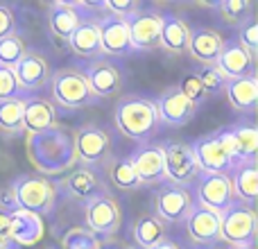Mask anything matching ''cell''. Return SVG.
Here are the masks:
<instances>
[{
    "label": "cell",
    "instance_id": "cell-3",
    "mask_svg": "<svg viewBox=\"0 0 258 249\" xmlns=\"http://www.w3.org/2000/svg\"><path fill=\"white\" fill-rule=\"evenodd\" d=\"M9 197L16 209L45 218L54 211L57 204V186L41 174H21L9 186Z\"/></svg>",
    "mask_w": 258,
    "mask_h": 249
},
{
    "label": "cell",
    "instance_id": "cell-2",
    "mask_svg": "<svg viewBox=\"0 0 258 249\" xmlns=\"http://www.w3.org/2000/svg\"><path fill=\"white\" fill-rule=\"evenodd\" d=\"M113 122L122 136L145 143L159 132V113L154 100L141 95H127L113 109Z\"/></svg>",
    "mask_w": 258,
    "mask_h": 249
},
{
    "label": "cell",
    "instance_id": "cell-46",
    "mask_svg": "<svg viewBox=\"0 0 258 249\" xmlns=\"http://www.w3.org/2000/svg\"><path fill=\"white\" fill-rule=\"evenodd\" d=\"M48 249H54V247H48Z\"/></svg>",
    "mask_w": 258,
    "mask_h": 249
},
{
    "label": "cell",
    "instance_id": "cell-6",
    "mask_svg": "<svg viewBox=\"0 0 258 249\" xmlns=\"http://www.w3.org/2000/svg\"><path fill=\"white\" fill-rule=\"evenodd\" d=\"M220 240L231 247H254L256 242V211L242 202H233L220 213Z\"/></svg>",
    "mask_w": 258,
    "mask_h": 249
},
{
    "label": "cell",
    "instance_id": "cell-4",
    "mask_svg": "<svg viewBox=\"0 0 258 249\" xmlns=\"http://www.w3.org/2000/svg\"><path fill=\"white\" fill-rule=\"evenodd\" d=\"M50 95H52L54 104L61 109H84L98 102L93 91L89 89L84 75L77 68H61L50 75Z\"/></svg>",
    "mask_w": 258,
    "mask_h": 249
},
{
    "label": "cell",
    "instance_id": "cell-5",
    "mask_svg": "<svg viewBox=\"0 0 258 249\" xmlns=\"http://www.w3.org/2000/svg\"><path fill=\"white\" fill-rule=\"evenodd\" d=\"M192 154L200 165V172H213V174H229L233 165L238 163L233 159L231 145L224 132H213L197 138L192 143Z\"/></svg>",
    "mask_w": 258,
    "mask_h": 249
},
{
    "label": "cell",
    "instance_id": "cell-12",
    "mask_svg": "<svg viewBox=\"0 0 258 249\" xmlns=\"http://www.w3.org/2000/svg\"><path fill=\"white\" fill-rule=\"evenodd\" d=\"M129 41L134 50H156L161 48V14L156 9H138L125 18Z\"/></svg>",
    "mask_w": 258,
    "mask_h": 249
},
{
    "label": "cell",
    "instance_id": "cell-32",
    "mask_svg": "<svg viewBox=\"0 0 258 249\" xmlns=\"http://www.w3.org/2000/svg\"><path fill=\"white\" fill-rule=\"evenodd\" d=\"M107 177L118 191L129 193V191H138V188H143L141 181H138V177H136V172H134V165H132V161H129V156L109 161Z\"/></svg>",
    "mask_w": 258,
    "mask_h": 249
},
{
    "label": "cell",
    "instance_id": "cell-26",
    "mask_svg": "<svg viewBox=\"0 0 258 249\" xmlns=\"http://www.w3.org/2000/svg\"><path fill=\"white\" fill-rule=\"evenodd\" d=\"M227 100L238 113H251L258 104V82L256 75L240 80H224Z\"/></svg>",
    "mask_w": 258,
    "mask_h": 249
},
{
    "label": "cell",
    "instance_id": "cell-40",
    "mask_svg": "<svg viewBox=\"0 0 258 249\" xmlns=\"http://www.w3.org/2000/svg\"><path fill=\"white\" fill-rule=\"evenodd\" d=\"M100 7L104 9L107 14H111V16H118V18H129L132 14H136L138 9H141V3L138 0H125V3H116V0H107V3H102Z\"/></svg>",
    "mask_w": 258,
    "mask_h": 249
},
{
    "label": "cell",
    "instance_id": "cell-45",
    "mask_svg": "<svg viewBox=\"0 0 258 249\" xmlns=\"http://www.w3.org/2000/svg\"><path fill=\"white\" fill-rule=\"evenodd\" d=\"M120 249H132V247H120Z\"/></svg>",
    "mask_w": 258,
    "mask_h": 249
},
{
    "label": "cell",
    "instance_id": "cell-37",
    "mask_svg": "<svg viewBox=\"0 0 258 249\" xmlns=\"http://www.w3.org/2000/svg\"><path fill=\"white\" fill-rule=\"evenodd\" d=\"M238 43H240L251 57H256V52H258V23H256L254 14H251L245 23L238 25Z\"/></svg>",
    "mask_w": 258,
    "mask_h": 249
},
{
    "label": "cell",
    "instance_id": "cell-28",
    "mask_svg": "<svg viewBox=\"0 0 258 249\" xmlns=\"http://www.w3.org/2000/svg\"><path fill=\"white\" fill-rule=\"evenodd\" d=\"M236 202H242L245 206L254 209V202L258 197V168L256 163H236L229 172Z\"/></svg>",
    "mask_w": 258,
    "mask_h": 249
},
{
    "label": "cell",
    "instance_id": "cell-22",
    "mask_svg": "<svg viewBox=\"0 0 258 249\" xmlns=\"http://www.w3.org/2000/svg\"><path fill=\"white\" fill-rule=\"evenodd\" d=\"M222 48H224V39L220 32L211 30V27H195V30H190V41H188L186 52L195 61L204 64V66H215Z\"/></svg>",
    "mask_w": 258,
    "mask_h": 249
},
{
    "label": "cell",
    "instance_id": "cell-36",
    "mask_svg": "<svg viewBox=\"0 0 258 249\" xmlns=\"http://www.w3.org/2000/svg\"><path fill=\"white\" fill-rule=\"evenodd\" d=\"M177 89L181 91V95L188 100V102H192L195 107H200V104H204L206 100H209V95H206V91H204V86H202V82H200V77H197V73L195 75H186L181 82L177 84Z\"/></svg>",
    "mask_w": 258,
    "mask_h": 249
},
{
    "label": "cell",
    "instance_id": "cell-15",
    "mask_svg": "<svg viewBox=\"0 0 258 249\" xmlns=\"http://www.w3.org/2000/svg\"><path fill=\"white\" fill-rule=\"evenodd\" d=\"M100 32V43H102V54H111V57H127L134 52L132 41H129V30L125 18L104 14L95 21Z\"/></svg>",
    "mask_w": 258,
    "mask_h": 249
},
{
    "label": "cell",
    "instance_id": "cell-7",
    "mask_svg": "<svg viewBox=\"0 0 258 249\" xmlns=\"http://www.w3.org/2000/svg\"><path fill=\"white\" fill-rule=\"evenodd\" d=\"M163 152V168H165V181L174 186L188 188L200 177V165L195 161L190 143L186 141H165L161 143Z\"/></svg>",
    "mask_w": 258,
    "mask_h": 249
},
{
    "label": "cell",
    "instance_id": "cell-25",
    "mask_svg": "<svg viewBox=\"0 0 258 249\" xmlns=\"http://www.w3.org/2000/svg\"><path fill=\"white\" fill-rule=\"evenodd\" d=\"M82 21H84V16L80 14V5L52 3L50 9H48V27L57 39L68 41Z\"/></svg>",
    "mask_w": 258,
    "mask_h": 249
},
{
    "label": "cell",
    "instance_id": "cell-19",
    "mask_svg": "<svg viewBox=\"0 0 258 249\" xmlns=\"http://www.w3.org/2000/svg\"><path fill=\"white\" fill-rule=\"evenodd\" d=\"M134 165L141 186H156L165 181V168H163V152L161 145H143L129 156Z\"/></svg>",
    "mask_w": 258,
    "mask_h": 249
},
{
    "label": "cell",
    "instance_id": "cell-31",
    "mask_svg": "<svg viewBox=\"0 0 258 249\" xmlns=\"http://www.w3.org/2000/svg\"><path fill=\"white\" fill-rule=\"evenodd\" d=\"M23 98L3 100L0 102V136H18L23 134Z\"/></svg>",
    "mask_w": 258,
    "mask_h": 249
},
{
    "label": "cell",
    "instance_id": "cell-9",
    "mask_svg": "<svg viewBox=\"0 0 258 249\" xmlns=\"http://www.w3.org/2000/svg\"><path fill=\"white\" fill-rule=\"evenodd\" d=\"M75 150H77V161L84 163V168H91V165L95 168V165H104L111 161L109 134L95 122H89L77 129Z\"/></svg>",
    "mask_w": 258,
    "mask_h": 249
},
{
    "label": "cell",
    "instance_id": "cell-13",
    "mask_svg": "<svg viewBox=\"0 0 258 249\" xmlns=\"http://www.w3.org/2000/svg\"><path fill=\"white\" fill-rule=\"evenodd\" d=\"M80 73L84 75L86 84H89V89L93 91L95 98L109 100V98L120 93V89H122L120 68L113 66L111 61H107V59H93V61L86 64Z\"/></svg>",
    "mask_w": 258,
    "mask_h": 249
},
{
    "label": "cell",
    "instance_id": "cell-24",
    "mask_svg": "<svg viewBox=\"0 0 258 249\" xmlns=\"http://www.w3.org/2000/svg\"><path fill=\"white\" fill-rule=\"evenodd\" d=\"M190 25L174 14H161V48L170 54H186Z\"/></svg>",
    "mask_w": 258,
    "mask_h": 249
},
{
    "label": "cell",
    "instance_id": "cell-35",
    "mask_svg": "<svg viewBox=\"0 0 258 249\" xmlns=\"http://www.w3.org/2000/svg\"><path fill=\"white\" fill-rule=\"evenodd\" d=\"M218 12L227 25H240L254 14V7L249 0H227L218 5Z\"/></svg>",
    "mask_w": 258,
    "mask_h": 249
},
{
    "label": "cell",
    "instance_id": "cell-8",
    "mask_svg": "<svg viewBox=\"0 0 258 249\" xmlns=\"http://www.w3.org/2000/svg\"><path fill=\"white\" fill-rule=\"evenodd\" d=\"M84 220L86 229L93 231L98 238H111L120 231L122 211L111 193H102L84 204Z\"/></svg>",
    "mask_w": 258,
    "mask_h": 249
},
{
    "label": "cell",
    "instance_id": "cell-29",
    "mask_svg": "<svg viewBox=\"0 0 258 249\" xmlns=\"http://www.w3.org/2000/svg\"><path fill=\"white\" fill-rule=\"evenodd\" d=\"M231 145L233 159L238 163H256V152H258V132L251 125H236L231 129H224Z\"/></svg>",
    "mask_w": 258,
    "mask_h": 249
},
{
    "label": "cell",
    "instance_id": "cell-10",
    "mask_svg": "<svg viewBox=\"0 0 258 249\" xmlns=\"http://www.w3.org/2000/svg\"><path fill=\"white\" fill-rule=\"evenodd\" d=\"M195 204L202 209H209L213 213H224L229 206L236 202L231 188V179L229 174H213V172H202L197 177V188H195Z\"/></svg>",
    "mask_w": 258,
    "mask_h": 249
},
{
    "label": "cell",
    "instance_id": "cell-34",
    "mask_svg": "<svg viewBox=\"0 0 258 249\" xmlns=\"http://www.w3.org/2000/svg\"><path fill=\"white\" fill-rule=\"evenodd\" d=\"M61 249H102V242L86 227H71L61 236Z\"/></svg>",
    "mask_w": 258,
    "mask_h": 249
},
{
    "label": "cell",
    "instance_id": "cell-23",
    "mask_svg": "<svg viewBox=\"0 0 258 249\" xmlns=\"http://www.w3.org/2000/svg\"><path fill=\"white\" fill-rule=\"evenodd\" d=\"M57 125V111L54 104L45 98H23V129L25 134L48 132Z\"/></svg>",
    "mask_w": 258,
    "mask_h": 249
},
{
    "label": "cell",
    "instance_id": "cell-30",
    "mask_svg": "<svg viewBox=\"0 0 258 249\" xmlns=\"http://www.w3.org/2000/svg\"><path fill=\"white\" fill-rule=\"evenodd\" d=\"M134 240L141 249H150L154 245H159L161 240H165V224L161 222L156 215H141L136 218L132 227Z\"/></svg>",
    "mask_w": 258,
    "mask_h": 249
},
{
    "label": "cell",
    "instance_id": "cell-39",
    "mask_svg": "<svg viewBox=\"0 0 258 249\" xmlns=\"http://www.w3.org/2000/svg\"><path fill=\"white\" fill-rule=\"evenodd\" d=\"M14 98H23V91L18 86L14 71L0 66V102L3 100H14Z\"/></svg>",
    "mask_w": 258,
    "mask_h": 249
},
{
    "label": "cell",
    "instance_id": "cell-1",
    "mask_svg": "<svg viewBox=\"0 0 258 249\" xmlns=\"http://www.w3.org/2000/svg\"><path fill=\"white\" fill-rule=\"evenodd\" d=\"M25 152L41 177L63 174L77 163L75 132L61 125L41 134H25Z\"/></svg>",
    "mask_w": 258,
    "mask_h": 249
},
{
    "label": "cell",
    "instance_id": "cell-16",
    "mask_svg": "<svg viewBox=\"0 0 258 249\" xmlns=\"http://www.w3.org/2000/svg\"><path fill=\"white\" fill-rule=\"evenodd\" d=\"M5 218H7L9 236L18 247H32L43 238L45 227H43V218H39V215L14 206V209L5 211Z\"/></svg>",
    "mask_w": 258,
    "mask_h": 249
},
{
    "label": "cell",
    "instance_id": "cell-41",
    "mask_svg": "<svg viewBox=\"0 0 258 249\" xmlns=\"http://www.w3.org/2000/svg\"><path fill=\"white\" fill-rule=\"evenodd\" d=\"M16 34V16H14L12 7L0 3V39Z\"/></svg>",
    "mask_w": 258,
    "mask_h": 249
},
{
    "label": "cell",
    "instance_id": "cell-42",
    "mask_svg": "<svg viewBox=\"0 0 258 249\" xmlns=\"http://www.w3.org/2000/svg\"><path fill=\"white\" fill-rule=\"evenodd\" d=\"M0 249H21L9 236V227H7V218L5 211H0Z\"/></svg>",
    "mask_w": 258,
    "mask_h": 249
},
{
    "label": "cell",
    "instance_id": "cell-17",
    "mask_svg": "<svg viewBox=\"0 0 258 249\" xmlns=\"http://www.w3.org/2000/svg\"><path fill=\"white\" fill-rule=\"evenodd\" d=\"M50 75H52V68L39 50H27L25 57L14 68V77L21 91H41L50 82Z\"/></svg>",
    "mask_w": 258,
    "mask_h": 249
},
{
    "label": "cell",
    "instance_id": "cell-33",
    "mask_svg": "<svg viewBox=\"0 0 258 249\" xmlns=\"http://www.w3.org/2000/svg\"><path fill=\"white\" fill-rule=\"evenodd\" d=\"M25 52H27V45L18 34L0 39V66L14 71L18 66V61L25 57Z\"/></svg>",
    "mask_w": 258,
    "mask_h": 249
},
{
    "label": "cell",
    "instance_id": "cell-38",
    "mask_svg": "<svg viewBox=\"0 0 258 249\" xmlns=\"http://www.w3.org/2000/svg\"><path fill=\"white\" fill-rule=\"evenodd\" d=\"M197 77H200V82H202V86H204L209 98L211 95H218L220 91L224 89V77L215 66H204L200 73H197Z\"/></svg>",
    "mask_w": 258,
    "mask_h": 249
},
{
    "label": "cell",
    "instance_id": "cell-21",
    "mask_svg": "<svg viewBox=\"0 0 258 249\" xmlns=\"http://www.w3.org/2000/svg\"><path fill=\"white\" fill-rule=\"evenodd\" d=\"M183 222H186V231L190 236V240L197 242V245L209 247L220 240V215L213 213V211L192 204V209L188 211Z\"/></svg>",
    "mask_w": 258,
    "mask_h": 249
},
{
    "label": "cell",
    "instance_id": "cell-18",
    "mask_svg": "<svg viewBox=\"0 0 258 249\" xmlns=\"http://www.w3.org/2000/svg\"><path fill=\"white\" fill-rule=\"evenodd\" d=\"M224 80H240L256 75V57H251L238 41H224V48L215 64Z\"/></svg>",
    "mask_w": 258,
    "mask_h": 249
},
{
    "label": "cell",
    "instance_id": "cell-27",
    "mask_svg": "<svg viewBox=\"0 0 258 249\" xmlns=\"http://www.w3.org/2000/svg\"><path fill=\"white\" fill-rule=\"evenodd\" d=\"M73 54H77L80 59H102V43H100V32L95 21H82L77 25V30L68 39Z\"/></svg>",
    "mask_w": 258,
    "mask_h": 249
},
{
    "label": "cell",
    "instance_id": "cell-44",
    "mask_svg": "<svg viewBox=\"0 0 258 249\" xmlns=\"http://www.w3.org/2000/svg\"><path fill=\"white\" fill-rule=\"evenodd\" d=\"M231 249H238V247H231ZM242 249H256V247H242Z\"/></svg>",
    "mask_w": 258,
    "mask_h": 249
},
{
    "label": "cell",
    "instance_id": "cell-14",
    "mask_svg": "<svg viewBox=\"0 0 258 249\" xmlns=\"http://www.w3.org/2000/svg\"><path fill=\"white\" fill-rule=\"evenodd\" d=\"M154 107L159 113V122L168 125V127H186L197 113V107L183 98L177 86H170L168 91H163L161 98L154 100Z\"/></svg>",
    "mask_w": 258,
    "mask_h": 249
},
{
    "label": "cell",
    "instance_id": "cell-43",
    "mask_svg": "<svg viewBox=\"0 0 258 249\" xmlns=\"http://www.w3.org/2000/svg\"><path fill=\"white\" fill-rule=\"evenodd\" d=\"M150 249H179V247L174 245L172 240H168V238H165V240H161L159 245H154V247H150Z\"/></svg>",
    "mask_w": 258,
    "mask_h": 249
},
{
    "label": "cell",
    "instance_id": "cell-20",
    "mask_svg": "<svg viewBox=\"0 0 258 249\" xmlns=\"http://www.w3.org/2000/svg\"><path fill=\"white\" fill-rule=\"evenodd\" d=\"M61 188L68 197L80 200V202H84V204L89 200H93V197L102 195V193H109V186L104 183V179L100 177L95 170L84 168V165L73 170V172L61 181Z\"/></svg>",
    "mask_w": 258,
    "mask_h": 249
},
{
    "label": "cell",
    "instance_id": "cell-11",
    "mask_svg": "<svg viewBox=\"0 0 258 249\" xmlns=\"http://www.w3.org/2000/svg\"><path fill=\"white\" fill-rule=\"evenodd\" d=\"M195 200H192V193L183 186H174V183L165 181L163 186L156 191L154 197V206H156V218L163 224H177L183 222L188 215V211L192 209Z\"/></svg>",
    "mask_w": 258,
    "mask_h": 249
}]
</instances>
